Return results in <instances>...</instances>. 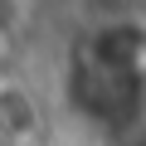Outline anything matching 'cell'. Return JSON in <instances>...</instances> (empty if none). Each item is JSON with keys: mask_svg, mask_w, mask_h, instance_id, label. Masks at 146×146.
<instances>
[{"mask_svg": "<svg viewBox=\"0 0 146 146\" xmlns=\"http://www.w3.org/2000/svg\"><path fill=\"white\" fill-rule=\"evenodd\" d=\"M39 136V102L20 83H0V146H25Z\"/></svg>", "mask_w": 146, "mask_h": 146, "instance_id": "6da1fadb", "label": "cell"}, {"mask_svg": "<svg viewBox=\"0 0 146 146\" xmlns=\"http://www.w3.org/2000/svg\"><path fill=\"white\" fill-rule=\"evenodd\" d=\"M25 25V0H0V39H10Z\"/></svg>", "mask_w": 146, "mask_h": 146, "instance_id": "7a4b0ae2", "label": "cell"}]
</instances>
